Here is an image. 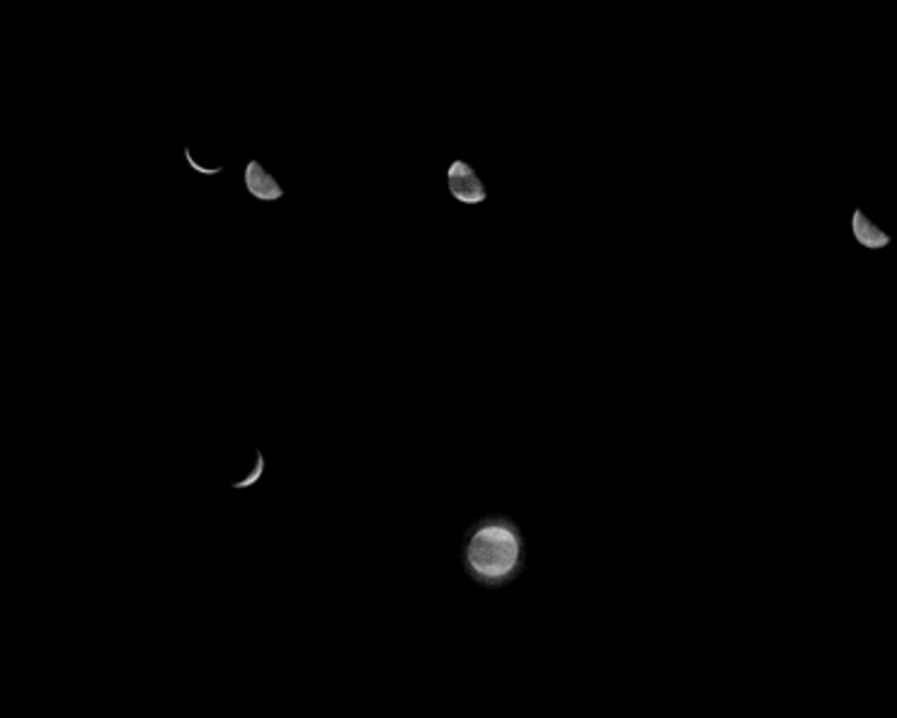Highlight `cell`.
Listing matches in <instances>:
<instances>
[{
  "mask_svg": "<svg viewBox=\"0 0 897 718\" xmlns=\"http://www.w3.org/2000/svg\"><path fill=\"white\" fill-rule=\"evenodd\" d=\"M464 568L484 585H502L521 568V535L510 517L490 515L468 529Z\"/></svg>",
  "mask_w": 897,
  "mask_h": 718,
  "instance_id": "obj_1",
  "label": "cell"
},
{
  "mask_svg": "<svg viewBox=\"0 0 897 718\" xmlns=\"http://www.w3.org/2000/svg\"><path fill=\"white\" fill-rule=\"evenodd\" d=\"M449 190L451 195L459 199L464 205H480L486 199V185L480 182V178L476 176L474 168H468L461 161H454L449 166Z\"/></svg>",
  "mask_w": 897,
  "mask_h": 718,
  "instance_id": "obj_2",
  "label": "cell"
},
{
  "mask_svg": "<svg viewBox=\"0 0 897 718\" xmlns=\"http://www.w3.org/2000/svg\"><path fill=\"white\" fill-rule=\"evenodd\" d=\"M243 182H246V188H248V192H250L252 197L265 199V202H275V199H279V197L285 195L282 185H279L260 163H250V166L246 168Z\"/></svg>",
  "mask_w": 897,
  "mask_h": 718,
  "instance_id": "obj_3",
  "label": "cell"
},
{
  "mask_svg": "<svg viewBox=\"0 0 897 718\" xmlns=\"http://www.w3.org/2000/svg\"><path fill=\"white\" fill-rule=\"evenodd\" d=\"M854 233H856V238H859V241H861L864 246L880 248V246L888 243V233L883 231V229H878L876 223L868 221V219L861 215V211H856V215H854Z\"/></svg>",
  "mask_w": 897,
  "mask_h": 718,
  "instance_id": "obj_4",
  "label": "cell"
}]
</instances>
